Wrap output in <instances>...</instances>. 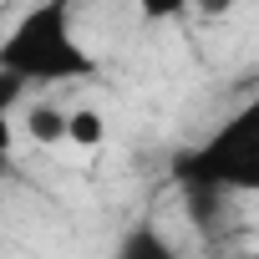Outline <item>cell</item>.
Instances as JSON below:
<instances>
[{
    "instance_id": "obj_1",
    "label": "cell",
    "mask_w": 259,
    "mask_h": 259,
    "mask_svg": "<svg viewBox=\"0 0 259 259\" xmlns=\"http://www.w3.org/2000/svg\"><path fill=\"white\" fill-rule=\"evenodd\" d=\"M102 61L76 36V0H36V6L0 36V76L16 87H66L97 81Z\"/></svg>"
},
{
    "instance_id": "obj_2",
    "label": "cell",
    "mask_w": 259,
    "mask_h": 259,
    "mask_svg": "<svg viewBox=\"0 0 259 259\" xmlns=\"http://www.w3.org/2000/svg\"><path fill=\"white\" fill-rule=\"evenodd\" d=\"M173 183H219L229 193H259V92L229 112L213 133L173 153Z\"/></svg>"
},
{
    "instance_id": "obj_3",
    "label": "cell",
    "mask_w": 259,
    "mask_h": 259,
    "mask_svg": "<svg viewBox=\"0 0 259 259\" xmlns=\"http://www.w3.org/2000/svg\"><path fill=\"white\" fill-rule=\"evenodd\" d=\"M178 188H183V213H188V224H193L198 234H219L224 219H229L234 193L219 188V183H178Z\"/></svg>"
},
{
    "instance_id": "obj_4",
    "label": "cell",
    "mask_w": 259,
    "mask_h": 259,
    "mask_svg": "<svg viewBox=\"0 0 259 259\" xmlns=\"http://www.w3.org/2000/svg\"><path fill=\"white\" fill-rule=\"evenodd\" d=\"M21 117H26V138H31V143H41V148H61V143H66V133H71V112H66V107H56V102H46V97H36Z\"/></svg>"
},
{
    "instance_id": "obj_5",
    "label": "cell",
    "mask_w": 259,
    "mask_h": 259,
    "mask_svg": "<svg viewBox=\"0 0 259 259\" xmlns=\"http://www.w3.org/2000/svg\"><path fill=\"white\" fill-rule=\"evenodd\" d=\"M112 259H178V249L163 239V229L153 219H138V224H127V234L117 239Z\"/></svg>"
},
{
    "instance_id": "obj_6",
    "label": "cell",
    "mask_w": 259,
    "mask_h": 259,
    "mask_svg": "<svg viewBox=\"0 0 259 259\" xmlns=\"http://www.w3.org/2000/svg\"><path fill=\"white\" fill-rule=\"evenodd\" d=\"M102 138H107V122H102V112H92V107H76L71 112V133H66V143L71 148H102Z\"/></svg>"
},
{
    "instance_id": "obj_7",
    "label": "cell",
    "mask_w": 259,
    "mask_h": 259,
    "mask_svg": "<svg viewBox=\"0 0 259 259\" xmlns=\"http://www.w3.org/2000/svg\"><path fill=\"white\" fill-rule=\"evenodd\" d=\"M133 6H138V16L148 26H163V21H183L198 0H133Z\"/></svg>"
},
{
    "instance_id": "obj_8",
    "label": "cell",
    "mask_w": 259,
    "mask_h": 259,
    "mask_svg": "<svg viewBox=\"0 0 259 259\" xmlns=\"http://www.w3.org/2000/svg\"><path fill=\"white\" fill-rule=\"evenodd\" d=\"M234 6H239V0H198V6H193V11H198L203 21H219V16H229Z\"/></svg>"
}]
</instances>
